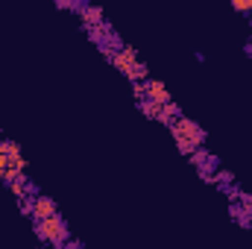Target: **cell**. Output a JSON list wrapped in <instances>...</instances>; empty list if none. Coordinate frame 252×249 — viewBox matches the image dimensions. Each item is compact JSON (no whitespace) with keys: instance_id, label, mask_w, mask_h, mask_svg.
<instances>
[{"instance_id":"1","label":"cell","mask_w":252,"mask_h":249,"mask_svg":"<svg viewBox=\"0 0 252 249\" xmlns=\"http://www.w3.org/2000/svg\"><path fill=\"white\" fill-rule=\"evenodd\" d=\"M109 59H112V64L124 73L126 79H132V82H144V79H150L147 64L138 62V56H135V50H132V47H121V50L109 53Z\"/></svg>"},{"instance_id":"2","label":"cell","mask_w":252,"mask_h":249,"mask_svg":"<svg viewBox=\"0 0 252 249\" xmlns=\"http://www.w3.org/2000/svg\"><path fill=\"white\" fill-rule=\"evenodd\" d=\"M170 129H173V138H176V144H179V150H182L185 156L196 153V150H199V144H202V138H205V135H202V129L193 124V121H185V118H179Z\"/></svg>"},{"instance_id":"3","label":"cell","mask_w":252,"mask_h":249,"mask_svg":"<svg viewBox=\"0 0 252 249\" xmlns=\"http://www.w3.org/2000/svg\"><path fill=\"white\" fill-rule=\"evenodd\" d=\"M35 232H38L41 241H50L53 247H62V244H67V238H70L67 223H64L59 214L56 217H47V220H38L35 223Z\"/></svg>"},{"instance_id":"4","label":"cell","mask_w":252,"mask_h":249,"mask_svg":"<svg viewBox=\"0 0 252 249\" xmlns=\"http://www.w3.org/2000/svg\"><path fill=\"white\" fill-rule=\"evenodd\" d=\"M144 91H147V100L150 103H158V106H167L170 103V94H167V88L158 79H144Z\"/></svg>"},{"instance_id":"5","label":"cell","mask_w":252,"mask_h":249,"mask_svg":"<svg viewBox=\"0 0 252 249\" xmlns=\"http://www.w3.org/2000/svg\"><path fill=\"white\" fill-rule=\"evenodd\" d=\"M56 214L59 211H56V202L50 196H32V217H35V223L47 220V217H56Z\"/></svg>"},{"instance_id":"6","label":"cell","mask_w":252,"mask_h":249,"mask_svg":"<svg viewBox=\"0 0 252 249\" xmlns=\"http://www.w3.org/2000/svg\"><path fill=\"white\" fill-rule=\"evenodd\" d=\"M138 106H141V112H144L147 118H156V121H158V115H161V106H158V103H150V100H141Z\"/></svg>"},{"instance_id":"7","label":"cell","mask_w":252,"mask_h":249,"mask_svg":"<svg viewBox=\"0 0 252 249\" xmlns=\"http://www.w3.org/2000/svg\"><path fill=\"white\" fill-rule=\"evenodd\" d=\"M232 9H238V12H252V0H235Z\"/></svg>"}]
</instances>
